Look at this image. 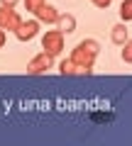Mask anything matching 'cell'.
Returning a JSON list of instances; mask_svg holds the SVG:
<instances>
[{"mask_svg": "<svg viewBox=\"0 0 132 146\" xmlns=\"http://www.w3.org/2000/svg\"><path fill=\"white\" fill-rule=\"evenodd\" d=\"M5 46V29H0V49Z\"/></svg>", "mask_w": 132, "mask_h": 146, "instance_id": "obj_16", "label": "cell"}, {"mask_svg": "<svg viewBox=\"0 0 132 146\" xmlns=\"http://www.w3.org/2000/svg\"><path fill=\"white\" fill-rule=\"evenodd\" d=\"M52 66H54V56H49V54L39 51L37 56L27 63V73H29V76H39V73H47Z\"/></svg>", "mask_w": 132, "mask_h": 146, "instance_id": "obj_3", "label": "cell"}, {"mask_svg": "<svg viewBox=\"0 0 132 146\" xmlns=\"http://www.w3.org/2000/svg\"><path fill=\"white\" fill-rule=\"evenodd\" d=\"M39 34V20H22L15 29V36L20 42H32Z\"/></svg>", "mask_w": 132, "mask_h": 146, "instance_id": "obj_4", "label": "cell"}, {"mask_svg": "<svg viewBox=\"0 0 132 146\" xmlns=\"http://www.w3.org/2000/svg\"><path fill=\"white\" fill-rule=\"evenodd\" d=\"M44 3H47V0H25V7H27V12H32V15H34V12L44 5Z\"/></svg>", "mask_w": 132, "mask_h": 146, "instance_id": "obj_12", "label": "cell"}, {"mask_svg": "<svg viewBox=\"0 0 132 146\" xmlns=\"http://www.w3.org/2000/svg\"><path fill=\"white\" fill-rule=\"evenodd\" d=\"M117 12H120V20L122 22H130L132 20V0H122Z\"/></svg>", "mask_w": 132, "mask_h": 146, "instance_id": "obj_10", "label": "cell"}, {"mask_svg": "<svg viewBox=\"0 0 132 146\" xmlns=\"http://www.w3.org/2000/svg\"><path fill=\"white\" fill-rule=\"evenodd\" d=\"M42 51L49 56H59L64 51V34L59 29H47L42 36Z\"/></svg>", "mask_w": 132, "mask_h": 146, "instance_id": "obj_2", "label": "cell"}, {"mask_svg": "<svg viewBox=\"0 0 132 146\" xmlns=\"http://www.w3.org/2000/svg\"><path fill=\"white\" fill-rule=\"evenodd\" d=\"M127 39H130V32H127V25H125V22H120V25H115V27L110 29V42H113V44L122 46Z\"/></svg>", "mask_w": 132, "mask_h": 146, "instance_id": "obj_8", "label": "cell"}, {"mask_svg": "<svg viewBox=\"0 0 132 146\" xmlns=\"http://www.w3.org/2000/svg\"><path fill=\"white\" fill-rule=\"evenodd\" d=\"M56 29L61 32V34H71V32H76V17L71 15V12H59L56 17Z\"/></svg>", "mask_w": 132, "mask_h": 146, "instance_id": "obj_7", "label": "cell"}, {"mask_svg": "<svg viewBox=\"0 0 132 146\" xmlns=\"http://www.w3.org/2000/svg\"><path fill=\"white\" fill-rule=\"evenodd\" d=\"M56 17H59V10L54 5H49V3H44V5L34 12V20H39V25H42V22H44V25H54Z\"/></svg>", "mask_w": 132, "mask_h": 146, "instance_id": "obj_6", "label": "cell"}, {"mask_svg": "<svg viewBox=\"0 0 132 146\" xmlns=\"http://www.w3.org/2000/svg\"><path fill=\"white\" fill-rule=\"evenodd\" d=\"M20 22H22V17L15 12V7H3V5H0V29L15 32Z\"/></svg>", "mask_w": 132, "mask_h": 146, "instance_id": "obj_5", "label": "cell"}, {"mask_svg": "<svg viewBox=\"0 0 132 146\" xmlns=\"http://www.w3.org/2000/svg\"><path fill=\"white\" fill-rule=\"evenodd\" d=\"M120 56H122L125 63H132V39H127V42L122 44V54H120Z\"/></svg>", "mask_w": 132, "mask_h": 146, "instance_id": "obj_11", "label": "cell"}, {"mask_svg": "<svg viewBox=\"0 0 132 146\" xmlns=\"http://www.w3.org/2000/svg\"><path fill=\"white\" fill-rule=\"evenodd\" d=\"M59 73H61V76H78V66H76L71 58H64V61L59 63Z\"/></svg>", "mask_w": 132, "mask_h": 146, "instance_id": "obj_9", "label": "cell"}, {"mask_svg": "<svg viewBox=\"0 0 132 146\" xmlns=\"http://www.w3.org/2000/svg\"><path fill=\"white\" fill-rule=\"evenodd\" d=\"M90 119H93V122H113V115H110V112H93Z\"/></svg>", "mask_w": 132, "mask_h": 146, "instance_id": "obj_13", "label": "cell"}, {"mask_svg": "<svg viewBox=\"0 0 132 146\" xmlns=\"http://www.w3.org/2000/svg\"><path fill=\"white\" fill-rule=\"evenodd\" d=\"M17 3H20V0H0V5H3V7H15Z\"/></svg>", "mask_w": 132, "mask_h": 146, "instance_id": "obj_15", "label": "cell"}, {"mask_svg": "<svg viewBox=\"0 0 132 146\" xmlns=\"http://www.w3.org/2000/svg\"><path fill=\"white\" fill-rule=\"evenodd\" d=\"M101 51V44L95 39H83V42L76 44L74 54H71V61L78 66V76H90L93 73V63H95V56Z\"/></svg>", "mask_w": 132, "mask_h": 146, "instance_id": "obj_1", "label": "cell"}, {"mask_svg": "<svg viewBox=\"0 0 132 146\" xmlns=\"http://www.w3.org/2000/svg\"><path fill=\"white\" fill-rule=\"evenodd\" d=\"M90 3H93L95 7H108V5L113 3V0H90Z\"/></svg>", "mask_w": 132, "mask_h": 146, "instance_id": "obj_14", "label": "cell"}]
</instances>
